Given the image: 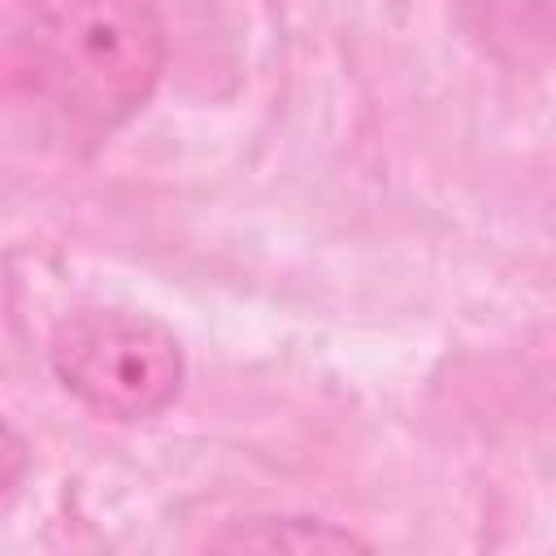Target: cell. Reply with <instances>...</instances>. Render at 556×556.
<instances>
[{
  "mask_svg": "<svg viewBox=\"0 0 556 556\" xmlns=\"http://www.w3.org/2000/svg\"><path fill=\"white\" fill-rule=\"evenodd\" d=\"M22 48L35 87L87 130L130 122L169 56L156 0H26Z\"/></svg>",
  "mask_w": 556,
  "mask_h": 556,
  "instance_id": "cell-1",
  "label": "cell"
},
{
  "mask_svg": "<svg viewBox=\"0 0 556 556\" xmlns=\"http://www.w3.org/2000/svg\"><path fill=\"white\" fill-rule=\"evenodd\" d=\"M56 382L96 417L152 421L161 417L187 378V352L178 334L135 308H78L48 343Z\"/></svg>",
  "mask_w": 556,
  "mask_h": 556,
  "instance_id": "cell-2",
  "label": "cell"
},
{
  "mask_svg": "<svg viewBox=\"0 0 556 556\" xmlns=\"http://www.w3.org/2000/svg\"><path fill=\"white\" fill-rule=\"evenodd\" d=\"M213 547L230 552H365L369 543L321 517H256L213 539Z\"/></svg>",
  "mask_w": 556,
  "mask_h": 556,
  "instance_id": "cell-3",
  "label": "cell"
},
{
  "mask_svg": "<svg viewBox=\"0 0 556 556\" xmlns=\"http://www.w3.org/2000/svg\"><path fill=\"white\" fill-rule=\"evenodd\" d=\"M460 4L478 13V17H473V30H482V39H491V48H495L500 39L521 43V35H534L530 22H526V13H521L526 0H460ZM534 39H539V35H534Z\"/></svg>",
  "mask_w": 556,
  "mask_h": 556,
  "instance_id": "cell-4",
  "label": "cell"
},
{
  "mask_svg": "<svg viewBox=\"0 0 556 556\" xmlns=\"http://www.w3.org/2000/svg\"><path fill=\"white\" fill-rule=\"evenodd\" d=\"M26 469H30V443L0 417V504L22 486Z\"/></svg>",
  "mask_w": 556,
  "mask_h": 556,
  "instance_id": "cell-5",
  "label": "cell"
}]
</instances>
